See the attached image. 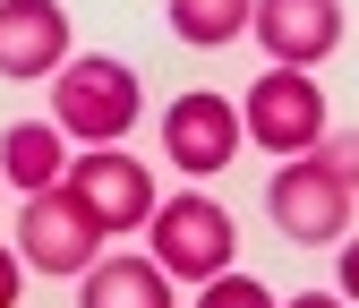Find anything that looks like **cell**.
<instances>
[{
	"label": "cell",
	"instance_id": "obj_1",
	"mask_svg": "<svg viewBox=\"0 0 359 308\" xmlns=\"http://www.w3.org/2000/svg\"><path fill=\"white\" fill-rule=\"evenodd\" d=\"M265 214H274L283 240H342L351 223V146L342 138H317L308 154H291L274 171V189H265Z\"/></svg>",
	"mask_w": 359,
	"mask_h": 308
},
{
	"label": "cell",
	"instance_id": "obj_2",
	"mask_svg": "<svg viewBox=\"0 0 359 308\" xmlns=\"http://www.w3.org/2000/svg\"><path fill=\"white\" fill-rule=\"evenodd\" d=\"M52 77H60L52 86V128H60V138L120 146L128 128H137V69H128V60L86 52V60H60Z\"/></svg>",
	"mask_w": 359,
	"mask_h": 308
},
{
	"label": "cell",
	"instance_id": "obj_3",
	"mask_svg": "<svg viewBox=\"0 0 359 308\" xmlns=\"http://www.w3.org/2000/svg\"><path fill=\"white\" fill-rule=\"evenodd\" d=\"M103 240H111V232H103V223H95V214H86L60 180H52V189H34L26 214H18V266H34V274H86Z\"/></svg>",
	"mask_w": 359,
	"mask_h": 308
},
{
	"label": "cell",
	"instance_id": "obj_4",
	"mask_svg": "<svg viewBox=\"0 0 359 308\" xmlns=\"http://www.w3.org/2000/svg\"><path fill=\"white\" fill-rule=\"evenodd\" d=\"M146 232H154V266L171 283H205V274L231 266V214H222L214 197H197V189L171 197V206H154Z\"/></svg>",
	"mask_w": 359,
	"mask_h": 308
},
{
	"label": "cell",
	"instance_id": "obj_5",
	"mask_svg": "<svg viewBox=\"0 0 359 308\" xmlns=\"http://www.w3.org/2000/svg\"><path fill=\"white\" fill-rule=\"evenodd\" d=\"M240 128L265 146V154H308L325 138V95L308 86V69H265L240 103Z\"/></svg>",
	"mask_w": 359,
	"mask_h": 308
},
{
	"label": "cell",
	"instance_id": "obj_6",
	"mask_svg": "<svg viewBox=\"0 0 359 308\" xmlns=\"http://www.w3.org/2000/svg\"><path fill=\"white\" fill-rule=\"evenodd\" d=\"M86 214H95L103 232H146V214H154V171L137 154H120V146H95V154H69V180H60Z\"/></svg>",
	"mask_w": 359,
	"mask_h": 308
},
{
	"label": "cell",
	"instance_id": "obj_7",
	"mask_svg": "<svg viewBox=\"0 0 359 308\" xmlns=\"http://www.w3.org/2000/svg\"><path fill=\"white\" fill-rule=\"evenodd\" d=\"M163 154H171L180 171H197V180H205V171H222V163L240 154V112L222 103L214 86L180 95V103L163 112Z\"/></svg>",
	"mask_w": 359,
	"mask_h": 308
},
{
	"label": "cell",
	"instance_id": "obj_8",
	"mask_svg": "<svg viewBox=\"0 0 359 308\" xmlns=\"http://www.w3.org/2000/svg\"><path fill=\"white\" fill-rule=\"evenodd\" d=\"M248 34L283 69H308L342 43V0H248Z\"/></svg>",
	"mask_w": 359,
	"mask_h": 308
},
{
	"label": "cell",
	"instance_id": "obj_9",
	"mask_svg": "<svg viewBox=\"0 0 359 308\" xmlns=\"http://www.w3.org/2000/svg\"><path fill=\"white\" fill-rule=\"evenodd\" d=\"M69 60V9L60 0H0V77H52Z\"/></svg>",
	"mask_w": 359,
	"mask_h": 308
},
{
	"label": "cell",
	"instance_id": "obj_10",
	"mask_svg": "<svg viewBox=\"0 0 359 308\" xmlns=\"http://www.w3.org/2000/svg\"><path fill=\"white\" fill-rule=\"evenodd\" d=\"M77 308H171V274L154 257H103V266H86Z\"/></svg>",
	"mask_w": 359,
	"mask_h": 308
},
{
	"label": "cell",
	"instance_id": "obj_11",
	"mask_svg": "<svg viewBox=\"0 0 359 308\" xmlns=\"http://www.w3.org/2000/svg\"><path fill=\"white\" fill-rule=\"evenodd\" d=\"M0 171H9L26 197H34V189H52L60 171H69V154H60V128H52V120H18L9 138H0Z\"/></svg>",
	"mask_w": 359,
	"mask_h": 308
},
{
	"label": "cell",
	"instance_id": "obj_12",
	"mask_svg": "<svg viewBox=\"0 0 359 308\" xmlns=\"http://www.w3.org/2000/svg\"><path fill=\"white\" fill-rule=\"evenodd\" d=\"M248 0H171V34L180 43H240Z\"/></svg>",
	"mask_w": 359,
	"mask_h": 308
},
{
	"label": "cell",
	"instance_id": "obj_13",
	"mask_svg": "<svg viewBox=\"0 0 359 308\" xmlns=\"http://www.w3.org/2000/svg\"><path fill=\"white\" fill-rule=\"evenodd\" d=\"M197 308H283V300L265 291L257 274H231V266H222V274H205V291H197Z\"/></svg>",
	"mask_w": 359,
	"mask_h": 308
},
{
	"label": "cell",
	"instance_id": "obj_14",
	"mask_svg": "<svg viewBox=\"0 0 359 308\" xmlns=\"http://www.w3.org/2000/svg\"><path fill=\"white\" fill-rule=\"evenodd\" d=\"M0 308H18V248H0Z\"/></svg>",
	"mask_w": 359,
	"mask_h": 308
},
{
	"label": "cell",
	"instance_id": "obj_15",
	"mask_svg": "<svg viewBox=\"0 0 359 308\" xmlns=\"http://www.w3.org/2000/svg\"><path fill=\"white\" fill-rule=\"evenodd\" d=\"M283 308H342L334 291H299V300H283Z\"/></svg>",
	"mask_w": 359,
	"mask_h": 308
}]
</instances>
